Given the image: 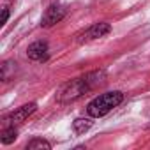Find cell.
Here are the masks:
<instances>
[{"mask_svg":"<svg viewBox=\"0 0 150 150\" xmlns=\"http://www.w3.org/2000/svg\"><path fill=\"white\" fill-rule=\"evenodd\" d=\"M106 78V74L103 71H96V72H90L83 78H78V80H72L69 81L67 85H64V88L60 90L58 94V99L62 103H69V101H76L80 99L83 94H87L88 90H92L96 85H101Z\"/></svg>","mask_w":150,"mask_h":150,"instance_id":"cell-1","label":"cell"},{"mask_svg":"<svg viewBox=\"0 0 150 150\" xmlns=\"http://www.w3.org/2000/svg\"><path fill=\"white\" fill-rule=\"evenodd\" d=\"M124 101V94L118 90L113 92H104L101 96H97L96 99H92L87 106V113L94 118H101L104 115H108L113 108H117L120 103Z\"/></svg>","mask_w":150,"mask_h":150,"instance_id":"cell-2","label":"cell"},{"mask_svg":"<svg viewBox=\"0 0 150 150\" xmlns=\"http://www.w3.org/2000/svg\"><path fill=\"white\" fill-rule=\"evenodd\" d=\"M64 16H65V9H64L62 6L53 4V6H50V7L44 11L42 20H41V25L46 27V28H48V27H53V25H57Z\"/></svg>","mask_w":150,"mask_h":150,"instance_id":"cell-3","label":"cell"},{"mask_svg":"<svg viewBox=\"0 0 150 150\" xmlns=\"http://www.w3.org/2000/svg\"><path fill=\"white\" fill-rule=\"evenodd\" d=\"M48 55H50V48H48V42L46 41H35L27 50V57L30 60H35V62L48 60Z\"/></svg>","mask_w":150,"mask_h":150,"instance_id":"cell-4","label":"cell"},{"mask_svg":"<svg viewBox=\"0 0 150 150\" xmlns=\"http://www.w3.org/2000/svg\"><path fill=\"white\" fill-rule=\"evenodd\" d=\"M35 108H37V104L35 103H28V104H23L21 108H18L14 113H11L9 115V118H7V124L9 125H16V124H21V122H25L34 111H35Z\"/></svg>","mask_w":150,"mask_h":150,"instance_id":"cell-5","label":"cell"},{"mask_svg":"<svg viewBox=\"0 0 150 150\" xmlns=\"http://www.w3.org/2000/svg\"><path fill=\"white\" fill-rule=\"evenodd\" d=\"M110 30H111V27L108 23H96L80 37V42H88V41H96L99 37H104L106 34H110Z\"/></svg>","mask_w":150,"mask_h":150,"instance_id":"cell-6","label":"cell"},{"mask_svg":"<svg viewBox=\"0 0 150 150\" xmlns=\"http://www.w3.org/2000/svg\"><path fill=\"white\" fill-rule=\"evenodd\" d=\"M90 127H92V120L90 118H76L72 122V129H74L76 134H85Z\"/></svg>","mask_w":150,"mask_h":150,"instance_id":"cell-7","label":"cell"},{"mask_svg":"<svg viewBox=\"0 0 150 150\" xmlns=\"http://www.w3.org/2000/svg\"><path fill=\"white\" fill-rule=\"evenodd\" d=\"M18 136V131L14 125H7L4 131H2V136H0V141H2V145H11Z\"/></svg>","mask_w":150,"mask_h":150,"instance_id":"cell-8","label":"cell"},{"mask_svg":"<svg viewBox=\"0 0 150 150\" xmlns=\"http://www.w3.org/2000/svg\"><path fill=\"white\" fill-rule=\"evenodd\" d=\"M50 150L51 148V145L46 141V139H41V138H35V139H32V141H28L27 143V150Z\"/></svg>","mask_w":150,"mask_h":150,"instance_id":"cell-9","label":"cell"},{"mask_svg":"<svg viewBox=\"0 0 150 150\" xmlns=\"http://www.w3.org/2000/svg\"><path fill=\"white\" fill-rule=\"evenodd\" d=\"M7 18H9V11H7V9H4V16H2V25H6V23H7Z\"/></svg>","mask_w":150,"mask_h":150,"instance_id":"cell-10","label":"cell"}]
</instances>
